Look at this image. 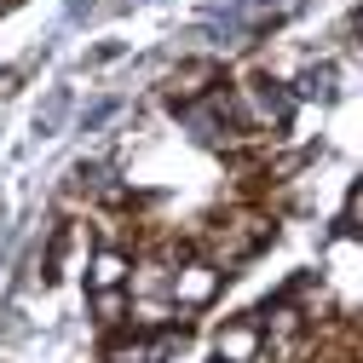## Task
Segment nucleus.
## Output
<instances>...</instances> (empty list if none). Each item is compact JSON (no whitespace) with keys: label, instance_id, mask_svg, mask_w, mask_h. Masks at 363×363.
<instances>
[{"label":"nucleus","instance_id":"f257e3e1","mask_svg":"<svg viewBox=\"0 0 363 363\" xmlns=\"http://www.w3.org/2000/svg\"><path fill=\"white\" fill-rule=\"evenodd\" d=\"M12 6H18V0H0V12H12Z\"/></svg>","mask_w":363,"mask_h":363}]
</instances>
